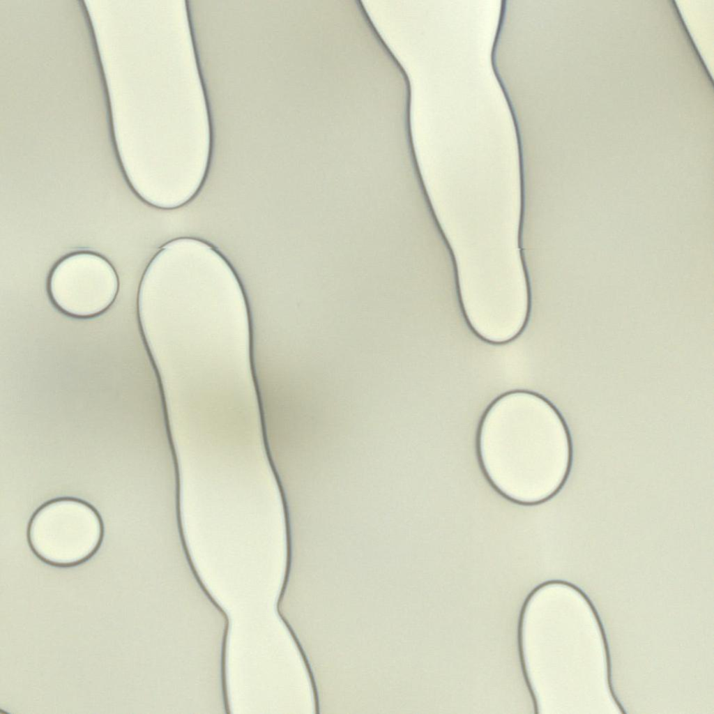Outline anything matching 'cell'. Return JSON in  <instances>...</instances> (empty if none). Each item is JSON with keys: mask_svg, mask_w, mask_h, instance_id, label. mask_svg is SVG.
Listing matches in <instances>:
<instances>
[{"mask_svg": "<svg viewBox=\"0 0 714 714\" xmlns=\"http://www.w3.org/2000/svg\"><path fill=\"white\" fill-rule=\"evenodd\" d=\"M478 448L490 483L519 503L551 498L570 473L568 428L549 402L530 392L508 393L492 403L480 424Z\"/></svg>", "mask_w": 714, "mask_h": 714, "instance_id": "6da1fadb", "label": "cell"}, {"mask_svg": "<svg viewBox=\"0 0 714 714\" xmlns=\"http://www.w3.org/2000/svg\"><path fill=\"white\" fill-rule=\"evenodd\" d=\"M34 553L56 565H71L89 558L99 547L102 524L96 511L84 501L59 499L42 506L28 531Z\"/></svg>", "mask_w": 714, "mask_h": 714, "instance_id": "7a4b0ae2", "label": "cell"}, {"mask_svg": "<svg viewBox=\"0 0 714 714\" xmlns=\"http://www.w3.org/2000/svg\"><path fill=\"white\" fill-rule=\"evenodd\" d=\"M49 292L63 312L87 317L102 312L113 303L119 281L111 264L89 252L70 254L52 269Z\"/></svg>", "mask_w": 714, "mask_h": 714, "instance_id": "3957f363", "label": "cell"}]
</instances>
